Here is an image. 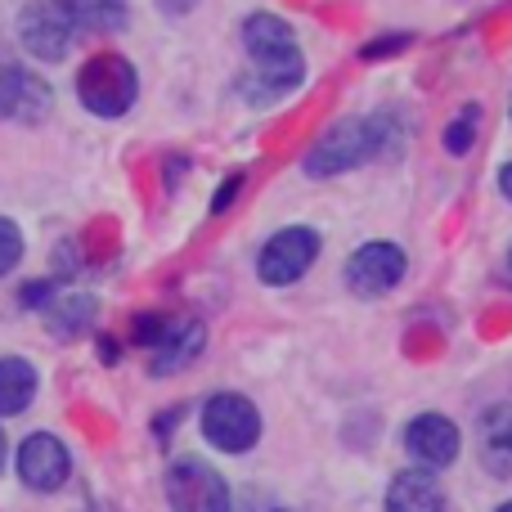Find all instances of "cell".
Here are the masks:
<instances>
[{"label": "cell", "mask_w": 512, "mask_h": 512, "mask_svg": "<svg viewBox=\"0 0 512 512\" xmlns=\"http://www.w3.org/2000/svg\"><path fill=\"white\" fill-rule=\"evenodd\" d=\"M387 512H450V499H445L436 472L409 468L387 486Z\"/></svg>", "instance_id": "11"}, {"label": "cell", "mask_w": 512, "mask_h": 512, "mask_svg": "<svg viewBox=\"0 0 512 512\" xmlns=\"http://www.w3.org/2000/svg\"><path fill=\"white\" fill-rule=\"evenodd\" d=\"M459 427L450 423L445 414H418L414 423L405 427V450L414 454L418 468L427 472H441L459 459Z\"/></svg>", "instance_id": "10"}, {"label": "cell", "mask_w": 512, "mask_h": 512, "mask_svg": "<svg viewBox=\"0 0 512 512\" xmlns=\"http://www.w3.org/2000/svg\"><path fill=\"white\" fill-rule=\"evenodd\" d=\"M77 18V27H90V32H122L126 18H131V5L126 0H63Z\"/></svg>", "instance_id": "15"}, {"label": "cell", "mask_w": 512, "mask_h": 512, "mask_svg": "<svg viewBox=\"0 0 512 512\" xmlns=\"http://www.w3.org/2000/svg\"><path fill=\"white\" fill-rule=\"evenodd\" d=\"M243 512H288V508L274 504V499H265V495H252L248 504H243Z\"/></svg>", "instance_id": "21"}, {"label": "cell", "mask_w": 512, "mask_h": 512, "mask_svg": "<svg viewBox=\"0 0 512 512\" xmlns=\"http://www.w3.org/2000/svg\"><path fill=\"white\" fill-rule=\"evenodd\" d=\"M239 185H243V180H239V176H234V180H225V189H221V194H216V198H212V212H225V207H230V203H234V194H239Z\"/></svg>", "instance_id": "19"}, {"label": "cell", "mask_w": 512, "mask_h": 512, "mask_svg": "<svg viewBox=\"0 0 512 512\" xmlns=\"http://www.w3.org/2000/svg\"><path fill=\"white\" fill-rule=\"evenodd\" d=\"M315 256H319V234L306 230V225H288V230H279L261 248L256 274H261L265 283H274V288H288V283H297L301 274L315 265Z\"/></svg>", "instance_id": "7"}, {"label": "cell", "mask_w": 512, "mask_h": 512, "mask_svg": "<svg viewBox=\"0 0 512 512\" xmlns=\"http://www.w3.org/2000/svg\"><path fill=\"white\" fill-rule=\"evenodd\" d=\"M477 126H481V108H463L459 117H454V126L445 131V149L459 158V153L472 149V140H477Z\"/></svg>", "instance_id": "17"}, {"label": "cell", "mask_w": 512, "mask_h": 512, "mask_svg": "<svg viewBox=\"0 0 512 512\" xmlns=\"http://www.w3.org/2000/svg\"><path fill=\"white\" fill-rule=\"evenodd\" d=\"M36 387H41V378H36L32 360L5 355V360H0V418L23 414V409L36 400Z\"/></svg>", "instance_id": "14"}, {"label": "cell", "mask_w": 512, "mask_h": 512, "mask_svg": "<svg viewBox=\"0 0 512 512\" xmlns=\"http://www.w3.org/2000/svg\"><path fill=\"white\" fill-rule=\"evenodd\" d=\"M203 342H207V333H203V324L198 319H167V328L158 333V342L149 346L153 351V373H176L180 364H189L198 351H203Z\"/></svg>", "instance_id": "13"}, {"label": "cell", "mask_w": 512, "mask_h": 512, "mask_svg": "<svg viewBox=\"0 0 512 512\" xmlns=\"http://www.w3.org/2000/svg\"><path fill=\"white\" fill-rule=\"evenodd\" d=\"M396 149V131H391V113L373 117H342L315 140L306 153V176H342V171L369 162L373 153Z\"/></svg>", "instance_id": "1"}, {"label": "cell", "mask_w": 512, "mask_h": 512, "mask_svg": "<svg viewBox=\"0 0 512 512\" xmlns=\"http://www.w3.org/2000/svg\"><path fill=\"white\" fill-rule=\"evenodd\" d=\"M68 472H72V459H68V445H63L59 436L36 432L23 441V450H18V477H23L27 490L50 495V490L68 486Z\"/></svg>", "instance_id": "9"}, {"label": "cell", "mask_w": 512, "mask_h": 512, "mask_svg": "<svg viewBox=\"0 0 512 512\" xmlns=\"http://www.w3.org/2000/svg\"><path fill=\"white\" fill-rule=\"evenodd\" d=\"M405 270H409L405 248H396V243H364L346 261V288L360 292V297H382V292H391L405 279Z\"/></svg>", "instance_id": "8"}, {"label": "cell", "mask_w": 512, "mask_h": 512, "mask_svg": "<svg viewBox=\"0 0 512 512\" xmlns=\"http://www.w3.org/2000/svg\"><path fill=\"white\" fill-rule=\"evenodd\" d=\"M90 319H95V301L86 292H59V297H50V324L59 333H77Z\"/></svg>", "instance_id": "16"}, {"label": "cell", "mask_w": 512, "mask_h": 512, "mask_svg": "<svg viewBox=\"0 0 512 512\" xmlns=\"http://www.w3.org/2000/svg\"><path fill=\"white\" fill-rule=\"evenodd\" d=\"M5 459H9V441H5V432H0V472H5Z\"/></svg>", "instance_id": "24"}, {"label": "cell", "mask_w": 512, "mask_h": 512, "mask_svg": "<svg viewBox=\"0 0 512 512\" xmlns=\"http://www.w3.org/2000/svg\"><path fill=\"white\" fill-rule=\"evenodd\" d=\"M243 50H248L256 81L265 86V95H283L306 77V59L301 45L292 36V27L274 14H248L243 18Z\"/></svg>", "instance_id": "2"}, {"label": "cell", "mask_w": 512, "mask_h": 512, "mask_svg": "<svg viewBox=\"0 0 512 512\" xmlns=\"http://www.w3.org/2000/svg\"><path fill=\"white\" fill-rule=\"evenodd\" d=\"M162 9H167V14H189V9L198 5V0H158Z\"/></svg>", "instance_id": "22"}, {"label": "cell", "mask_w": 512, "mask_h": 512, "mask_svg": "<svg viewBox=\"0 0 512 512\" xmlns=\"http://www.w3.org/2000/svg\"><path fill=\"white\" fill-rule=\"evenodd\" d=\"M508 450H512V427H508Z\"/></svg>", "instance_id": "26"}, {"label": "cell", "mask_w": 512, "mask_h": 512, "mask_svg": "<svg viewBox=\"0 0 512 512\" xmlns=\"http://www.w3.org/2000/svg\"><path fill=\"white\" fill-rule=\"evenodd\" d=\"M18 261H23V230H18L14 221H5V216H0V279H5Z\"/></svg>", "instance_id": "18"}, {"label": "cell", "mask_w": 512, "mask_h": 512, "mask_svg": "<svg viewBox=\"0 0 512 512\" xmlns=\"http://www.w3.org/2000/svg\"><path fill=\"white\" fill-rule=\"evenodd\" d=\"M140 95V81L135 68L122 54H95V59L81 63L77 72V99L86 104V113L95 117H122L126 108Z\"/></svg>", "instance_id": "3"}, {"label": "cell", "mask_w": 512, "mask_h": 512, "mask_svg": "<svg viewBox=\"0 0 512 512\" xmlns=\"http://www.w3.org/2000/svg\"><path fill=\"white\" fill-rule=\"evenodd\" d=\"M167 504L171 512H234L225 477L203 459H176L167 468Z\"/></svg>", "instance_id": "5"}, {"label": "cell", "mask_w": 512, "mask_h": 512, "mask_svg": "<svg viewBox=\"0 0 512 512\" xmlns=\"http://www.w3.org/2000/svg\"><path fill=\"white\" fill-rule=\"evenodd\" d=\"M508 261H512V256H508Z\"/></svg>", "instance_id": "27"}, {"label": "cell", "mask_w": 512, "mask_h": 512, "mask_svg": "<svg viewBox=\"0 0 512 512\" xmlns=\"http://www.w3.org/2000/svg\"><path fill=\"white\" fill-rule=\"evenodd\" d=\"M45 104H50V90H45L23 63L0 54V122L18 117V113H45Z\"/></svg>", "instance_id": "12"}, {"label": "cell", "mask_w": 512, "mask_h": 512, "mask_svg": "<svg viewBox=\"0 0 512 512\" xmlns=\"http://www.w3.org/2000/svg\"><path fill=\"white\" fill-rule=\"evenodd\" d=\"M499 189H504V198H508V203H512V162H508V167H504V171H499Z\"/></svg>", "instance_id": "23"}, {"label": "cell", "mask_w": 512, "mask_h": 512, "mask_svg": "<svg viewBox=\"0 0 512 512\" xmlns=\"http://www.w3.org/2000/svg\"><path fill=\"white\" fill-rule=\"evenodd\" d=\"M203 436L225 454H243L261 441V414L248 396L239 391H221L203 405Z\"/></svg>", "instance_id": "6"}, {"label": "cell", "mask_w": 512, "mask_h": 512, "mask_svg": "<svg viewBox=\"0 0 512 512\" xmlns=\"http://www.w3.org/2000/svg\"><path fill=\"white\" fill-rule=\"evenodd\" d=\"M391 50H405V36H382V45H369L364 59H378V54H391Z\"/></svg>", "instance_id": "20"}, {"label": "cell", "mask_w": 512, "mask_h": 512, "mask_svg": "<svg viewBox=\"0 0 512 512\" xmlns=\"http://www.w3.org/2000/svg\"><path fill=\"white\" fill-rule=\"evenodd\" d=\"M77 32L81 27H77V18H72V9L63 5V0H32V5L18 14V41H23V50L41 63L68 59Z\"/></svg>", "instance_id": "4"}, {"label": "cell", "mask_w": 512, "mask_h": 512, "mask_svg": "<svg viewBox=\"0 0 512 512\" xmlns=\"http://www.w3.org/2000/svg\"><path fill=\"white\" fill-rule=\"evenodd\" d=\"M495 512H512V499H508V504H499V508H495Z\"/></svg>", "instance_id": "25"}]
</instances>
